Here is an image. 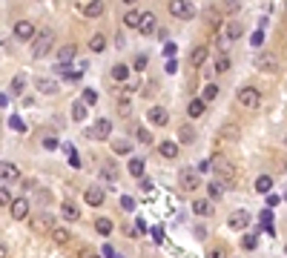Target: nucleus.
<instances>
[{
	"instance_id": "obj_19",
	"label": "nucleus",
	"mask_w": 287,
	"mask_h": 258,
	"mask_svg": "<svg viewBox=\"0 0 287 258\" xmlns=\"http://www.w3.org/2000/svg\"><path fill=\"white\" fill-rule=\"evenodd\" d=\"M144 172H147V161H144V158H129V175H135V178L141 181Z\"/></svg>"
},
{
	"instance_id": "obj_35",
	"label": "nucleus",
	"mask_w": 287,
	"mask_h": 258,
	"mask_svg": "<svg viewBox=\"0 0 287 258\" xmlns=\"http://www.w3.org/2000/svg\"><path fill=\"white\" fill-rule=\"evenodd\" d=\"M135 135H138V141H141V144H147V146L155 141V138H152V132H150L147 127H138V129H135Z\"/></svg>"
},
{
	"instance_id": "obj_15",
	"label": "nucleus",
	"mask_w": 287,
	"mask_h": 258,
	"mask_svg": "<svg viewBox=\"0 0 287 258\" xmlns=\"http://www.w3.org/2000/svg\"><path fill=\"white\" fill-rule=\"evenodd\" d=\"M147 118H150V121L155 124V127H167V121H169V112H167L164 106H152Z\"/></svg>"
},
{
	"instance_id": "obj_42",
	"label": "nucleus",
	"mask_w": 287,
	"mask_h": 258,
	"mask_svg": "<svg viewBox=\"0 0 287 258\" xmlns=\"http://www.w3.org/2000/svg\"><path fill=\"white\" fill-rule=\"evenodd\" d=\"M175 49H178V46H175V43L169 40V43H164V49H161V52L167 55V61H175Z\"/></svg>"
},
{
	"instance_id": "obj_25",
	"label": "nucleus",
	"mask_w": 287,
	"mask_h": 258,
	"mask_svg": "<svg viewBox=\"0 0 287 258\" xmlns=\"http://www.w3.org/2000/svg\"><path fill=\"white\" fill-rule=\"evenodd\" d=\"M61 215H64L66 221H78V218H81L78 207H75V204H69V201H64V204H61Z\"/></svg>"
},
{
	"instance_id": "obj_22",
	"label": "nucleus",
	"mask_w": 287,
	"mask_h": 258,
	"mask_svg": "<svg viewBox=\"0 0 287 258\" xmlns=\"http://www.w3.org/2000/svg\"><path fill=\"white\" fill-rule=\"evenodd\" d=\"M132 78V69L127 64H115L112 66V81H129Z\"/></svg>"
},
{
	"instance_id": "obj_38",
	"label": "nucleus",
	"mask_w": 287,
	"mask_h": 258,
	"mask_svg": "<svg viewBox=\"0 0 287 258\" xmlns=\"http://www.w3.org/2000/svg\"><path fill=\"white\" fill-rule=\"evenodd\" d=\"M241 37V23H230L227 26V40H238Z\"/></svg>"
},
{
	"instance_id": "obj_63",
	"label": "nucleus",
	"mask_w": 287,
	"mask_h": 258,
	"mask_svg": "<svg viewBox=\"0 0 287 258\" xmlns=\"http://www.w3.org/2000/svg\"><path fill=\"white\" fill-rule=\"evenodd\" d=\"M285 201H287V190H285Z\"/></svg>"
},
{
	"instance_id": "obj_58",
	"label": "nucleus",
	"mask_w": 287,
	"mask_h": 258,
	"mask_svg": "<svg viewBox=\"0 0 287 258\" xmlns=\"http://www.w3.org/2000/svg\"><path fill=\"white\" fill-rule=\"evenodd\" d=\"M167 72H169V75L178 72V61H167Z\"/></svg>"
},
{
	"instance_id": "obj_53",
	"label": "nucleus",
	"mask_w": 287,
	"mask_h": 258,
	"mask_svg": "<svg viewBox=\"0 0 287 258\" xmlns=\"http://www.w3.org/2000/svg\"><path fill=\"white\" fill-rule=\"evenodd\" d=\"M261 40H264V32L258 29V32H255L253 37H250V43H253V46H261Z\"/></svg>"
},
{
	"instance_id": "obj_11",
	"label": "nucleus",
	"mask_w": 287,
	"mask_h": 258,
	"mask_svg": "<svg viewBox=\"0 0 287 258\" xmlns=\"http://www.w3.org/2000/svg\"><path fill=\"white\" fill-rule=\"evenodd\" d=\"M155 26H158V17H155L152 12H144V17H141V26H138V32H141V34H147V37H150L152 32H158Z\"/></svg>"
},
{
	"instance_id": "obj_10",
	"label": "nucleus",
	"mask_w": 287,
	"mask_h": 258,
	"mask_svg": "<svg viewBox=\"0 0 287 258\" xmlns=\"http://www.w3.org/2000/svg\"><path fill=\"white\" fill-rule=\"evenodd\" d=\"M255 66L264 69V72H276V69H279V61H276V55H270V52H258V55H255Z\"/></svg>"
},
{
	"instance_id": "obj_55",
	"label": "nucleus",
	"mask_w": 287,
	"mask_h": 258,
	"mask_svg": "<svg viewBox=\"0 0 287 258\" xmlns=\"http://www.w3.org/2000/svg\"><path fill=\"white\" fill-rule=\"evenodd\" d=\"M195 238L204 241V238H207V226H195Z\"/></svg>"
},
{
	"instance_id": "obj_28",
	"label": "nucleus",
	"mask_w": 287,
	"mask_h": 258,
	"mask_svg": "<svg viewBox=\"0 0 287 258\" xmlns=\"http://www.w3.org/2000/svg\"><path fill=\"white\" fill-rule=\"evenodd\" d=\"M112 152L115 155H129L132 152V141H127V138L124 141H112Z\"/></svg>"
},
{
	"instance_id": "obj_1",
	"label": "nucleus",
	"mask_w": 287,
	"mask_h": 258,
	"mask_svg": "<svg viewBox=\"0 0 287 258\" xmlns=\"http://www.w3.org/2000/svg\"><path fill=\"white\" fill-rule=\"evenodd\" d=\"M49 49H55V32L46 26V29H40L37 37L32 40V58H46Z\"/></svg>"
},
{
	"instance_id": "obj_34",
	"label": "nucleus",
	"mask_w": 287,
	"mask_h": 258,
	"mask_svg": "<svg viewBox=\"0 0 287 258\" xmlns=\"http://www.w3.org/2000/svg\"><path fill=\"white\" fill-rule=\"evenodd\" d=\"M52 241H55V244H66V241H69V229H66V226H55V229H52Z\"/></svg>"
},
{
	"instance_id": "obj_5",
	"label": "nucleus",
	"mask_w": 287,
	"mask_h": 258,
	"mask_svg": "<svg viewBox=\"0 0 287 258\" xmlns=\"http://www.w3.org/2000/svg\"><path fill=\"white\" fill-rule=\"evenodd\" d=\"M52 229H55V218L49 212H37L32 218V232H49L52 235Z\"/></svg>"
},
{
	"instance_id": "obj_36",
	"label": "nucleus",
	"mask_w": 287,
	"mask_h": 258,
	"mask_svg": "<svg viewBox=\"0 0 287 258\" xmlns=\"http://www.w3.org/2000/svg\"><path fill=\"white\" fill-rule=\"evenodd\" d=\"M112 226H115V224H112L109 218H98V221H95V229L101 232V235H109V232H112Z\"/></svg>"
},
{
	"instance_id": "obj_52",
	"label": "nucleus",
	"mask_w": 287,
	"mask_h": 258,
	"mask_svg": "<svg viewBox=\"0 0 287 258\" xmlns=\"http://www.w3.org/2000/svg\"><path fill=\"white\" fill-rule=\"evenodd\" d=\"M152 187H155V184H152L150 178H141V190H144V193H152Z\"/></svg>"
},
{
	"instance_id": "obj_7",
	"label": "nucleus",
	"mask_w": 287,
	"mask_h": 258,
	"mask_svg": "<svg viewBox=\"0 0 287 258\" xmlns=\"http://www.w3.org/2000/svg\"><path fill=\"white\" fill-rule=\"evenodd\" d=\"M15 37H17V40H34V37H37L34 23H29V20H17V23H15Z\"/></svg>"
},
{
	"instance_id": "obj_41",
	"label": "nucleus",
	"mask_w": 287,
	"mask_h": 258,
	"mask_svg": "<svg viewBox=\"0 0 287 258\" xmlns=\"http://www.w3.org/2000/svg\"><path fill=\"white\" fill-rule=\"evenodd\" d=\"M0 204H3L6 210H9V207L15 204V201H12V195H9V187H0Z\"/></svg>"
},
{
	"instance_id": "obj_12",
	"label": "nucleus",
	"mask_w": 287,
	"mask_h": 258,
	"mask_svg": "<svg viewBox=\"0 0 287 258\" xmlns=\"http://www.w3.org/2000/svg\"><path fill=\"white\" fill-rule=\"evenodd\" d=\"M78 12H81V15H86V17H101V15H103V3H101V0L81 3V6H78Z\"/></svg>"
},
{
	"instance_id": "obj_44",
	"label": "nucleus",
	"mask_w": 287,
	"mask_h": 258,
	"mask_svg": "<svg viewBox=\"0 0 287 258\" xmlns=\"http://www.w3.org/2000/svg\"><path fill=\"white\" fill-rule=\"evenodd\" d=\"M121 210H135V198H132V195H121Z\"/></svg>"
},
{
	"instance_id": "obj_56",
	"label": "nucleus",
	"mask_w": 287,
	"mask_h": 258,
	"mask_svg": "<svg viewBox=\"0 0 287 258\" xmlns=\"http://www.w3.org/2000/svg\"><path fill=\"white\" fill-rule=\"evenodd\" d=\"M118 109H121V112H129V97H121V100H118Z\"/></svg>"
},
{
	"instance_id": "obj_16",
	"label": "nucleus",
	"mask_w": 287,
	"mask_h": 258,
	"mask_svg": "<svg viewBox=\"0 0 287 258\" xmlns=\"http://www.w3.org/2000/svg\"><path fill=\"white\" fill-rule=\"evenodd\" d=\"M192 212L195 215H210L213 212V201L210 198H195L192 201Z\"/></svg>"
},
{
	"instance_id": "obj_39",
	"label": "nucleus",
	"mask_w": 287,
	"mask_h": 258,
	"mask_svg": "<svg viewBox=\"0 0 287 258\" xmlns=\"http://www.w3.org/2000/svg\"><path fill=\"white\" fill-rule=\"evenodd\" d=\"M81 95H84V103H86V106H95L98 103V92L95 89H84Z\"/></svg>"
},
{
	"instance_id": "obj_21",
	"label": "nucleus",
	"mask_w": 287,
	"mask_h": 258,
	"mask_svg": "<svg viewBox=\"0 0 287 258\" xmlns=\"http://www.w3.org/2000/svg\"><path fill=\"white\" fill-rule=\"evenodd\" d=\"M270 190H273V178H270V175H258V178H255V193L270 195Z\"/></svg>"
},
{
	"instance_id": "obj_64",
	"label": "nucleus",
	"mask_w": 287,
	"mask_h": 258,
	"mask_svg": "<svg viewBox=\"0 0 287 258\" xmlns=\"http://www.w3.org/2000/svg\"><path fill=\"white\" fill-rule=\"evenodd\" d=\"M285 253H287V244H285Z\"/></svg>"
},
{
	"instance_id": "obj_61",
	"label": "nucleus",
	"mask_w": 287,
	"mask_h": 258,
	"mask_svg": "<svg viewBox=\"0 0 287 258\" xmlns=\"http://www.w3.org/2000/svg\"><path fill=\"white\" fill-rule=\"evenodd\" d=\"M210 258H224V256H221V250H213V253H210Z\"/></svg>"
},
{
	"instance_id": "obj_20",
	"label": "nucleus",
	"mask_w": 287,
	"mask_h": 258,
	"mask_svg": "<svg viewBox=\"0 0 287 258\" xmlns=\"http://www.w3.org/2000/svg\"><path fill=\"white\" fill-rule=\"evenodd\" d=\"M158 152L164 155V158H178V144L175 141H161V146H158Z\"/></svg>"
},
{
	"instance_id": "obj_54",
	"label": "nucleus",
	"mask_w": 287,
	"mask_h": 258,
	"mask_svg": "<svg viewBox=\"0 0 287 258\" xmlns=\"http://www.w3.org/2000/svg\"><path fill=\"white\" fill-rule=\"evenodd\" d=\"M135 232H138V235H141V232H147V221H144V218H138V221H135Z\"/></svg>"
},
{
	"instance_id": "obj_51",
	"label": "nucleus",
	"mask_w": 287,
	"mask_h": 258,
	"mask_svg": "<svg viewBox=\"0 0 287 258\" xmlns=\"http://www.w3.org/2000/svg\"><path fill=\"white\" fill-rule=\"evenodd\" d=\"M43 146L46 149H58V138H43Z\"/></svg>"
},
{
	"instance_id": "obj_60",
	"label": "nucleus",
	"mask_w": 287,
	"mask_h": 258,
	"mask_svg": "<svg viewBox=\"0 0 287 258\" xmlns=\"http://www.w3.org/2000/svg\"><path fill=\"white\" fill-rule=\"evenodd\" d=\"M267 204H270V207H276V204H279V195L270 193V195H267Z\"/></svg>"
},
{
	"instance_id": "obj_4",
	"label": "nucleus",
	"mask_w": 287,
	"mask_h": 258,
	"mask_svg": "<svg viewBox=\"0 0 287 258\" xmlns=\"http://www.w3.org/2000/svg\"><path fill=\"white\" fill-rule=\"evenodd\" d=\"M169 15L172 17H181V20H190L192 15H195V3H190V0H172L169 3Z\"/></svg>"
},
{
	"instance_id": "obj_29",
	"label": "nucleus",
	"mask_w": 287,
	"mask_h": 258,
	"mask_svg": "<svg viewBox=\"0 0 287 258\" xmlns=\"http://www.w3.org/2000/svg\"><path fill=\"white\" fill-rule=\"evenodd\" d=\"M72 118H75L78 124L86 121V103H84V100H75V103H72Z\"/></svg>"
},
{
	"instance_id": "obj_8",
	"label": "nucleus",
	"mask_w": 287,
	"mask_h": 258,
	"mask_svg": "<svg viewBox=\"0 0 287 258\" xmlns=\"http://www.w3.org/2000/svg\"><path fill=\"white\" fill-rule=\"evenodd\" d=\"M0 178H3V187H9V184H15V181L20 178V169L12 161H3L0 163Z\"/></svg>"
},
{
	"instance_id": "obj_40",
	"label": "nucleus",
	"mask_w": 287,
	"mask_h": 258,
	"mask_svg": "<svg viewBox=\"0 0 287 258\" xmlns=\"http://www.w3.org/2000/svg\"><path fill=\"white\" fill-rule=\"evenodd\" d=\"M227 69H230V58L221 52V55L216 58V72H227Z\"/></svg>"
},
{
	"instance_id": "obj_3",
	"label": "nucleus",
	"mask_w": 287,
	"mask_h": 258,
	"mask_svg": "<svg viewBox=\"0 0 287 258\" xmlns=\"http://www.w3.org/2000/svg\"><path fill=\"white\" fill-rule=\"evenodd\" d=\"M238 103H241L244 109H258L261 92H258L255 86H244V89H238Z\"/></svg>"
},
{
	"instance_id": "obj_62",
	"label": "nucleus",
	"mask_w": 287,
	"mask_h": 258,
	"mask_svg": "<svg viewBox=\"0 0 287 258\" xmlns=\"http://www.w3.org/2000/svg\"><path fill=\"white\" fill-rule=\"evenodd\" d=\"M89 258H101V256H89Z\"/></svg>"
},
{
	"instance_id": "obj_48",
	"label": "nucleus",
	"mask_w": 287,
	"mask_h": 258,
	"mask_svg": "<svg viewBox=\"0 0 287 258\" xmlns=\"http://www.w3.org/2000/svg\"><path fill=\"white\" fill-rule=\"evenodd\" d=\"M135 69H138V72H144V69H147V58H144V55H138V58H135Z\"/></svg>"
},
{
	"instance_id": "obj_14",
	"label": "nucleus",
	"mask_w": 287,
	"mask_h": 258,
	"mask_svg": "<svg viewBox=\"0 0 287 258\" xmlns=\"http://www.w3.org/2000/svg\"><path fill=\"white\" fill-rule=\"evenodd\" d=\"M227 224L233 226V229H244V226L250 224V215H247L244 210H236V212H233V215L227 218Z\"/></svg>"
},
{
	"instance_id": "obj_18",
	"label": "nucleus",
	"mask_w": 287,
	"mask_h": 258,
	"mask_svg": "<svg viewBox=\"0 0 287 258\" xmlns=\"http://www.w3.org/2000/svg\"><path fill=\"white\" fill-rule=\"evenodd\" d=\"M34 89L43 92V95H55V92H58V83H55V81H46V78H37V81H34Z\"/></svg>"
},
{
	"instance_id": "obj_49",
	"label": "nucleus",
	"mask_w": 287,
	"mask_h": 258,
	"mask_svg": "<svg viewBox=\"0 0 287 258\" xmlns=\"http://www.w3.org/2000/svg\"><path fill=\"white\" fill-rule=\"evenodd\" d=\"M135 89H138V75H132L127 81V92H135Z\"/></svg>"
},
{
	"instance_id": "obj_31",
	"label": "nucleus",
	"mask_w": 287,
	"mask_h": 258,
	"mask_svg": "<svg viewBox=\"0 0 287 258\" xmlns=\"http://www.w3.org/2000/svg\"><path fill=\"white\" fill-rule=\"evenodd\" d=\"M178 141L181 144H195V132H192L190 124H184V127L178 129Z\"/></svg>"
},
{
	"instance_id": "obj_30",
	"label": "nucleus",
	"mask_w": 287,
	"mask_h": 258,
	"mask_svg": "<svg viewBox=\"0 0 287 258\" xmlns=\"http://www.w3.org/2000/svg\"><path fill=\"white\" fill-rule=\"evenodd\" d=\"M204 61H207V46H195V49H192V55H190V64L192 66H201Z\"/></svg>"
},
{
	"instance_id": "obj_50",
	"label": "nucleus",
	"mask_w": 287,
	"mask_h": 258,
	"mask_svg": "<svg viewBox=\"0 0 287 258\" xmlns=\"http://www.w3.org/2000/svg\"><path fill=\"white\" fill-rule=\"evenodd\" d=\"M244 250H255V235H244Z\"/></svg>"
},
{
	"instance_id": "obj_47",
	"label": "nucleus",
	"mask_w": 287,
	"mask_h": 258,
	"mask_svg": "<svg viewBox=\"0 0 287 258\" xmlns=\"http://www.w3.org/2000/svg\"><path fill=\"white\" fill-rule=\"evenodd\" d=\"M9 124H12V129H17V132H23V121H20V118H15V115H12V118H9Z\"/></svg>"
},
{
	"instance_id": "obj_13",
	"label": "nucleus",
	"mask_w": 287,
	"mask_h": 258,
	"mask_svg": "<svg viewBox=\"0 0 287 258\" xmlns=\"http://www.w3.org/2000/svg\"><path fill=\"white\" fill-rule=\"evenodd\" d=\"M75 43H66V46H61L58 49V66H69L72 61H75Z\"/></svg>"
},
{
	"instance_id": "obj_17",
	"label": "nucleus",
	"mask_w": 287,
	"mask_h": 258,
	"mask_svg": "<svg viewBox=\"0 0 287 258\" xmlns=\"http://www.w3.org/2000/svg\"><path fill=\"white\" fill-rule=\"evenodd\" d=\"M84 198H86L89 207H101V204H103V187H89Z\"/></svg>"
},
{
	"instance_id": "obj_43",
	"label": "nucleus",
	"mask_w": 287,
	"mask_h": 258,
	"mask_svg": "<svg viewBox=\"0 0 287 258\" xmlns=\"http://www.w3.org/2000/svg\"><path fill=\"white\" fill-rule=\"evenodd\" d=\"M66 152H69V166H81V158H78V152H75V146H66Z\"/></svg>"
},
{
	"instance_id": "obj_26",
	"label": "nucleus",
	"mask_w": 287,
	"mask_h": 258,
	"mask_svg": "<svg viewBox=\"0 0 287 258\" xmlns=\"http://www.w3.org/2000/svg\"><path fill=\"white\" fill-rule=\"evenodd\" d=\"M101 178H103V181H115V178H118V166L112 161H106L101 166Z\"/></svg>"
},
{
	"instance_id": "obj_37",
	"label": "nucleus",
	"mask_w": 287,
	"mask_h": 258,
	"mask_svg": "<svg viewBox=\"0 0 287 258\" xmlns=\"http://www.w3.org/2000/svg\"><path fill=\"white\" fill-rule=\"evenodd\" d=\"M216 97H219V86H216V83H207V86H204V95H201V100L207 103V100H216Z\"/></svg>"
},
{
	"instance_id": "obj_9",
	"label": "nucleus",
	"mask_w": 287,
	"mask_h": 258,
	"mask_svg": "<svg viewBox=\"0 0 287 258\" xmlns=\"http://www.w3.org/2000/svg\"><path fill=\"white\" fill-rule=\"evenodd\" d=\"M29 210H32V207H29V201H26V198H15V204L9 207V212H12V218H15V221H23V218L29 215Z\"/></svg>"
},
{
	"instance_id": "obj_2",
	"label": "nucleus",
	"mask_w": 287,
	"mask_h": 258,
	"mask_svg": "<svg viewBox=\"0 0 287 258\" xmlns=\"http://www.w3.org/2000/svg\"><path fill=\"white\" fill-rule=\"evenodd\" d=\"M178 184H181V190L195 193V190L201 187V172H198V169H192V166H184V169L178 172Z\"/></svg>"
},
{
	"instance_id": "obj_45",
	"label": "nucleus",
	"mask_w": 287,
	"mask_h": 258,
	"mask_svg": "<svg viewBox=\"0 0 287 258\" xmlns=\"http://www.w3.org/2000/svg\"><path fill=\"white\" fill-rule=\"evenodd\" d=\"M270 221H273V212H270V210H264V212H261V224L267 226V232H273V226H270Z\"/></svg>"
},
{
	"instance_id": "obj_27",
	"label": "nucleus",
	"mask_w": 287,
	"mask_h": 258,
	"mask_svg": "<svg viewBox=\"0 0 287 258\" xmlns=\"http://www.w3.org/2000/svg\"><path fill=\"white\" fill-rule=\"evenodd\" d=\"M141 17H144V12H138V9H129L127 15H124V23L138 29V26H141Z\"/></svg>"
},
{
	"instance_id": "obj_59",
	"label": "nucleus",
	"mask_w": 287,
	"mask_h": 258,
	"mask_svg": "<svg viewBox=\"0 0 287 258\" xmlns=\"http://www.w3.org/2000/svg\"><path fill=\"white\" fill-rule=\"evenodd\" d=\"M103 256H106V258H121L115 250H112V247H103Z\"/></svg>"
},
{
	"instance_id": "obj_46",
	"label": "nucleus",
	"mask_w": 287,
	"mask_h": 258,
	"mask_svg": "<svg viewBox=\"0 0 287 258\" xmlns=\"http://www.w3.org/2000/svg\"><path fill=\"white\" fill-rule=\"evenodd\" d=\"M221 135H224V138H238V129L227 124V127H221Z\"/></svg>"
},
{
	"instance_id": "obj_24",
	"label": "nucleus",
	"mask_w": 287,
	"mask_h": 258,
	"mask_svg": "<svg viewBox=\"0 0 287 258\" xmlns=\"http://www.w3.org/2000/svg\"><path fill=\"white\" fill-rule=\"evenodd\" d=\"M204 109H207V103H204V100H198V97L187 103V115H190V118H201V115H204Z\"/></svg>"
},
{
	"instance_id": "obj_23",
	"label": "nucleus",
	"mask_w": 287,
	"mask_h": 258,
	"mask_svg": "<svg viewBox=\"0 0 287 258\" xmlns=\"http://www.w3.org/2000/svg\"><path fill=\"white\" fill-rule=\"evenodd\" d=\"M92 129H95V138H109V132H112V121H109V118H101Z\"/></svg>"
},
{
	"instance_id": "obj_32",
	"label": "nucleus",
	"mask_w": 287,
	"mask_h": 258,
	"mask_svg": "<svg viewBox=\"0 0 287 258\" xmlns=\"http://www.w3.org/2000/svg\"><path fill=\"white\" fill-rule=\"evenodd\" d=\"M224 187H227V184L216 178V181H213V184L207 187V193H210V201H213V198H221V195H224Z\"/></svg>"
},
{
	"instance_id": "obj_33",
	"label": "nucleus",
	"mask_w": 287,
	"mask_h": 258,
	"mask_svg": "<svg viewBox=\"0 0 287 258\" xmlns=\"http://www.w3.org/2000/svg\"><path fill=\"white\" fill-rule=\"evenodd\" d=\"M89 49H92V52H103V49H106V37H103V34H92V37H89Z\"/></svg>"
},
{
	"instance_id": "obj_57",
	"label": "nucleus",
	"mask_w": 287,
	"mask_h": 258,
	"mask_svg": "<svg viewBox=\"0 0 287 258\" xmlns=\"http://www.w3.org/2000/svg\"><path fill=\"white\" fill-rule=\"evenodd\" d=\"M23 89V78H15V83H12V92H20Z\"/></svg>"
},
{
	"instance_id": "obj_6",
	"label": "nucleus",
	"mask_w": 287,
	"mask_h": 258,
	"mask_svg": "<svg viewBox=\"0 0 287 258\" xmlns=\"http://www.w3.org/2000/svg\"><path fill=\"white\" fill-rule=\"evenodd\" d=\"M213 169H216L219 181H224V184H230V181H233V175H236V172H233V166H230V161L221 158V155H219V158H213Z\"/></svg>"
}]
</instances>
